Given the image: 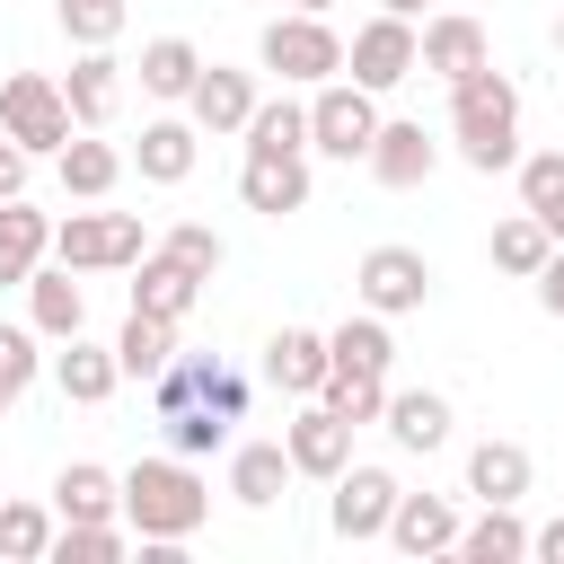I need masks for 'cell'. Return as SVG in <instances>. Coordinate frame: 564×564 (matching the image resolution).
I'll return each instance as SVG.
<instances>
[{"mask_svg": "<svg viewBox=\"0 0 564 564\" xmlns=\"http://www.w3.org/2000/svg\"><path fill=\"white\" fill-rule=\"evenodd\" d=\"M123 529L141 538V546H185L203 520H212V485L194 476V458H141V467H123Z\"/></svg>", "mask_w": 564, "mask_h": 564, "instance_id": "obj_1", "label": "cell"}, {"mask_svg": "<svg viewBox=\"0 0 564 564\" xmlns=\"http://www.w3.org/2000/svg\"><path fill=\"white\" fill-rule=\"evenodd\" d=\"M449 141H458V159L476 176H502L520 159V88L494 62L467 70V79H449Z\"/></svg>", "mask_w": 564, "mask_h": 564, "instance_id": "obj_2", "label": "cell"}, {"mask_svg": "<svg viewBox=\"0 0 564 564\" xmlns=\"http://www.w3.org/2000/svg\"><path fill=\"white\" fill-rule=\"evenodd\" d=\"M141 256H150V229L132 212H70V220H53V264H70V273H123Z\"/></svg>", "mask_w": 564, "mask_h": 564, "instance_id": "obj_3", "label": "cell"}, {"mask_svg": "<svg viewBox=\"0 0 564 564\" xmlns=\"http://www.w3.org/2000/svg\"><path fill=\"white\" fill-rule=\"evenodd\" d=\"M256 62H264V70H282V88H317V79H335V70H344V35H335L317 9H291V18H273V26H264Z\"/></svg>", "mask_w": 564, "mask_h": 564, "instance_id": "obj_4", "label": "cell"}, {"mask_svg": "<svg viewBox=\"0 0 564 564\" xmlns=\"http://www.w3.org/2000/svg\"><path fill=\"white\" fill-rule=\"evenodd\" d=\"M0 132L26 150V159H53L79 123H70V106H62V79H44V70H9L0 79Z\"/></svg>", "mask_w": 564, "mask_h": 564, "instance_id": "obj_5", "label": "cell"}, {"mask_svg": "<svg viewBox=\"0 0 564 564\" xmlns=\"http://www.w3.org/2000/svg\"><path fill=\"white\" fill-rule=\"evenodd\" d=\"M370 132H379V97L370 88H352V79H317L308 88V150H326V159H361L370 150Z\"/></svg>", "mask_w": 564, "mask_h": 564, "instance_id": "obj_6", "label": "cell"}, {"mask_svg": "<svg viewBox=\"0 0 564 564\" xmlns=\"http://www.w3.org/2000/svg\"><path fill=\"white\" fill-rule=\"evenodd\" d=\"M150 397H159V414H167V405H220L229 423L247 414V379H238L220 352H167V370L150 379Z\"/></svg>", "mask_w": 564, "mask_h": 564, "instance_id": "obj_7", "label": "cell"}, {"mask_svg": "<svg viewBox=\"0 0 564 564\" xmlns=\"http://www.w3.org/2000/svg\"><path fill=\"white\" fill-rule=\"evenodd\" d=\"M344 70H352V88H370V97H388L397 79H414V18H370V26H352V44H344Z\"/></svg>", "mask_w": 564, "mask_h": 564, "instance_id": "obj_8", "label": "cell"}, {"mask_svg": "<svg viewBox=\"0 0 564 564\" xmlns=\"http://www.w3.org/2000/svg\"><path fill=\"white\" fill-rule=\"evenodd\" d=\"M352 291H361V308H379V317H414V308L432 300V264H423V247H370L361 273H352Z\"/></svg>", "mask_w": 564, "mask_h": 564, "instance_id": "obj_9", "label": "cell"}, {"mask_svg": "<svg viewBox=\"0 0 564 564\" xmlns=\"http://www.w3.org/2000/svg\"><path fill=\"white\" fill-rule=\"evenodd\" d=\"M282 449H291V476L335 485V476L352 467V423H344L326 397H308V405H300V423H282Z\"/></svg>", "mask_w": 564, "mask_h": 564, "instance_id": "obj_10", "label": "cell"}, {"mask_svg": "<svg viewBox=\"0 0 564 564\" xmlns=\"http://www.w3.org/2000/svg\"><path fill=\"white\" fill-rule=\"evenodd\" d=\"M238 203L264 212V220L308 212V150H247V167H238Z\"/></svg>", "mask_w": 564, "mask_h": 564, "instance_id": "obj_11", "label": "cell"}, {"mask_svg": "<svg viewBox=\"0 0 564 564\" xmlns=\"http://www.w3.org/2000/svg\"><path fill=\"white\" fill-rule=\"evenodd\" d=\"M397 476L388 467H344L335 476V502H326V520H335V538H352V546H370L379 529H388V511H397Z\"/></svg>", "mask_w": 564, "mask_h": 564, "instance_id": "obj_12", "label": "cell"}, {"mask_svg": "<svg viewBox=\"0 0 564 564\" xmlns=\"http://www.w3.org/2000/svg\"><path fill=\"white\" fill-rule=\"evenodd\" d=\"M62 106H70L79 132H106L115 106H123V62H115L106 44H79V62L62 70Z\"/></svg>", "mask_w": 564, "mask_h": 564, "instance_id": "obj_13", "label": "cell"}, {"mask_svg": "<svg viewBox=\"0 0 564 564\" xmlns=\"http://www.w3.org/2000/svg\"><path fill=\"white\" fill-rule=\"evenodd\" d=\"M361 167H370V176H379L388 194H405V185H423V176L441 167V141H432L423 123H405V115H397V123L379 115V132H370V150H361Z\"/></svg>", "mask_w": 564, "mask_h": 564, "instance_id": "obj_14", "label": "cell"}, {"mask_svg": "<svg viewBox=\"0 0 564 564\" xmlns=\"http://www.w3.org/2000/svg\"><path fill=\"white\" fill-rule=\"evenodd\" d=\"M494 62V44H485V26L476 18H423V35H414V70H432V79H467V70H485Z\"/></svg>", "mask_w": 564, "mask_h": 564, "instance_id": "obj_15", "label": "cell"}, {"mask_svg": "<svg viewBox=\"0 0 564 564\" xmlns=\"http://www.w3.org/2000/svg\"><path fill=\"white\" fill-rule=\"evenodd\" d=\"M185 115H194V132H212V141H220V132H247V115H256V79L203 62L194 88H185Z\"/></svg>", "mask_w": 564, "mask_h": 564, "instance_id": "obj_16", "label": "cell"}, {"mask_svg": "<svg viewBox=\"0 0 564 564\" xmlns=\"http://www.w3.org/2000/svg\"><path fill=\"white\" fill-rule=\"evenodd\" d=\"M26 326H35L44 344H62V335L88 326V291H79L70 264H35V273H26Z\"/></svg>", "mask_w": 564, "mask_h": 564, "instance_id": "obj_17", "label": "cell"}, {"mask_svg": "<svg viewBox=\"0 0 564 564\" xmlns=\"http://www.w3.org/2000/svg\"><path fill=\"white\" fill-rule=\"evenodd\" d=\"M397 555H449L458 546V511L441 502V494H397V511H388V529H379Z\"/></svg>", "mask_w": 564, "mask_h": 564, "instance_id": "obj_18", "label": "cell"}, {"mask_svg": "<svg viewBox=\"0 0 564 564\" xmlns=\"http://www.w3.org/2000/svg\"><path fill=\"white\" fill-rule=\"evenodd\" d=\"M141 185H185L194 176V159H203V132H194V115H159V123H141Z\"/></svg>", "mask_w": 564, "mask_h": 564, "instance_id": "obj_19", "label": "cell"}, {"mask_svg": "<svg viewBox=\"0 0 564 564\" xmlns=\"http://www.w3.org/2000/svg\"><path fill=\"white\" fill-rule=\"evenodd\" d=\"M53 167H62V194H70V203H106V194L123 185V150L97 141V132H70V141L53 150Z\"/></svg>", "mask_w": 564, "mask_h": 564, "instance_id": "obj_20", "label": "cell"}, {"mask_svg": "<svg viewBox=\"0 0 564 564\" xmlns=\"http://www.w3.org/2000/svg\"><path fill=\"white\" fill-rule=\"evenodd\" d=\"M53 388H62L70 405H106V397L123 388V370H115V344L62 335V352H53Z\"/></svg>", "mask_w": 564, "mask_h": 564, "instance_id": "obj_21", "label": "cell"}, {"mask_svg": "<svg viewBox=\"0 0 564 564\" xmlns=\"http://www.w3.org/2000/svg\"><path fill=\"white\" fill-rule=\"evenodd\" d=\"M379 423H388L397 449H423V458H432V449L449 441V397H441V388H388Z\"/></svg>", "mask_w": 564, "mask_h": 564, "instance_id": "obj_22", "label": "cell"}, {"mask_svg": "<svg viewBox=\"0 0 564 564\" xmlns=\"http://www.w3.org/2000/svg\"><path fill=\"white\" fill-rule=\"evenodd\" d=\"M132 273H141V282H132V308H150V317H167V326H185V308L203 300V273H185V264L159 256V247H150Z\"/></svg>", "mask_w": 564, "mask_h": 564, "instance_id": "obj_23", "label": "cell"}, {"mask_svg": "<svg viewBox=\"0 0 564 564\" xmlns=\"http://www.w3.org/2000/svg\"><path fill=\"white\" fill-rule=\"evenodd\" d=\"M264 379H273L282 397H317V379H326V335H317V326H282V335L264 344Z\"/></svg>", "mask_w": 564, "mask_h": 564, "instance_id": "obj_24", "label": "cell"}, {"mask_svg": "<svg viewBox=\"0 0 564 564\" xmlns=\"http://www.w3.org/2000/svg\"><path fill=\"white\" fill-rule=\"evenodd\" d=\"M282 485H291V449H282V441H238V449H229V494H238L247 511H273Z\"/></svg>", "mask_w": 564, "mask_h": 564, "instance_id": "obj_25", "label": "cell"}, {"mask_svg": "<svg viewBox=\"0 0 564 564\" xmlns=\"http://www.w3.org/2000/svg\"><path fill=\"white\" fill-rule=\"evenodd\" d=\"M115 502H123V476H106L97 458H70L53 476V520H123Z\"/></svg>", "mask_w": 564, "mask_h": 564, "instance_id": "obj_26", "label": "cell"}, {"mask_svg": "<svg viewBox=\"0 0 564 564\" xmlns=\"http://www.w3.org/2000/svg\"><path fill=\"white\" fill-rule=\"evenodd\" d=\"M44 256H53V220H44L26 194H9V203H0V282H26Z\"/></svg>", "mask_w": 564, "mask_h": 564, "instance_id": "obj_27", "label": "cell"}, {"mask_svg": "<svg viewBox=\"0 0 564 564\" xmlns=\"http://www.w3.org/2000/svg\"><path fill=\"white\" fill-rule=\"evenodd\" d=\"M529 476H538V467H529L520 441H476V449H467V494H476V502H520Z\"/></svg>", "mask_w": 564, "mask_h": 564, "instance_id": "obj_28", "label": "cell"}, {"mask_svg": "<svg viewBox=\"0 0 564 564\" xmlns=\"http://www.w3.org/2000/svg\"><path fill=\"white\" fill-rule=\"evenodd\" d=\"M467 564H520L529 555V529H520V502H485V520H458V546Z\"/></svg>", "mask_w": 564, "mask_h": 564, "instance_id": "obj_29", "label": "cell"}, {"mask_svg": "<svg viewBox=\"0 0 564 564\" xmlns=\"http://www.w3.org/2000/svg\"><path fill=\"white\" fill-rule=\"evenodd\" d=\"M326 361H335V370H370V379H388V361H397V335H388V317H379V308L344 317V326L326 335Z\"/></svg>", "mask_w": 564, "mask_h": 564, "instance_id": "obj_30", "label": "cell"}, {"mask_svg": "<svg viewBox=\"0 0 564 564\" xmlns=\"http://www.w3.org/2000/svg\"><path fill=\"white\" fill-rule=\"evenodd\" d=\"M167 352H176V326H167V317H150V308H132V317H123V335H115V370L150 388V379L167 370Z\"/></svg>", "mask_w": 564, "mask_h": 564, "instance_id": "obj_31", "label": "cell"}, {"mask_svg": "<svg viewBox=\"0 0 564 564\" xmlns=\"http://www.w3.org/2000/svg\"><path fill=\"white\" fill-rule=\"evenodd\" d=\"M520 167V212H538V229L564 247V150H538V159H511Z\"/></svg>", "mask_w": 564, "mask_h": 564, "instance_id": "obj_32", "label": "cell"}, {"mask_svg": "<svg viewBox=\"0 0 564 564\" xmlns=\"http://www.w3.org/2000/svg\"><path fill=\"white\" fill-rule=\"evenodd\" d=\"M194 70H203V53H194L185 35H150V44H141V88H150V97L176 106V97L194 88Z\"/></svg>", "mask_w": 564, "mask_h": 564, "instance_id": "obj_33", "label": "cell"}, {"mask_svg": "<svg viewBox=\"0 0 564 564\" xmlns=\"http://www.w3.org/2000/svg\"><path fill=\"white\" fill-rule=\"evenodd\" d=\"M123 546H132V529H123V520H62L44 555H53V564H115Z\"/></svg>", "mask_w": 564, "mask_h": 564, "instance_id": "obj_34", "label": "cell"}, {"mask_svg": "<svg viewBox=\"0 0 564 564\" xmlns=\"http://www.w3.org/2000/svg\"><path fill=\"white\" fill-rule=\"evenodd\" d=\"M247 150H308V106H300V97H256Z\"/></svg>", "mask_w": 564, "mask_h": 564, "instance_id": "obj_35", "label": "cell"}, {"mask_svg": "<svg viewBox=\"0 0 564 564\" xmlns=\"http://www.w3.org/2000/svg\"><path fill=\"white\" fill-rule=\"evenodd\" d=\"M546 256H555V238L538 229V212H511V220L494 229V264H502V273L538 282V264H546Z\"/></svg>", "mask_w": 564, "mask_h": 564, "instance_id": "obj_36", "label": "cell"}, {"mask_svg": "<svg viewBox=\"0 0 564 564\" xmlns=\"http://www.w3.org/2000/svg\"><path fill=\"white\" fill-rule=\"evenodd\" d=\"M317 397H326V405H335V414L361 432V423H379V405H388V379H370V370H335V361H326Z\"/></svg>", "mask_w": 564, "mask_h": 564, "instance_id": "obj_37", "label": "cell"}, {"mask_svg": "<svg viewBox=\"0 0 564 564\" xmlns=\"http://www.w3.org/2000/svg\"><path fill=\"white\" fill-rule=\"evenodd\" d=\"M159 432H167V449H176V458H212V449L229 441V414H220V405H167V414H159Z\"/></svg>", "mask_w": 564, "mask_h": 564, "instance_id": "obj_38", "label": "cell"}, {"mask_svg": "<svg viewBox=\"0 0 564 564\" xmlns=\"http://www.w3.org/2000/svg\"><path fill=\"white\" fill-rule=\"evenodd\" d=\"M53 546V511L44 502H0V555L9 564H44Z\"/></svg>", "mask_w": 564, "mask_h": 564, "instance_id": "obj_39", "label": "cell"}, {"mask_svg": "<svg viewBox=\"0 0 564 564\" xmlns=\"http://www.w3.org/2000/svg\"><path fill=\"white\" fill-rule=\"evenodd\" d=\"M35 344H44L35 326H0V414H9V405L35 388V361H44Z\"/></svg>", "mask_w": 564, "mask_h": 564, "instance_id": "obj_40", "label": "cell"}, {"mask_svg": "<svg viewBox=\"0 0 564 564\" xmlns=\"http://www.w3.org/2000/svg\"><path fill=\"white\" fill-rule=\"evenodd\" d=\"M53 9H62V35H70V44H115L123 18H132L123 0H53Z\"/></svg>", "mask_w": 564, "mask_h": 564, "instance_id": "obj_41", "label": "cell"}, {"mask_svg": "<svg viewBox=\"0 0 564 564\" xmlns=\"http://www.w3.org/2000/svg\"><path fill=\"white\" fill-rule=\"evenodd\" d=\"M159 256H176L185 273H203V282H212V273H220V229H203V220H176V229L159 238Z\"/></svg>", "mask_w": 564, "mask_h": 564, "instance_id": "obj_42", "label": "cell"}, {"mask_svg": "<svg viewBox=\"0 0 564 564\" xmlns=\"http://www.w3.org/2000/svg\"><path fill=\"white\" fill-rule=\"evenodd\" d=\"M26 167H35V159H26V150L0 132V203H9V194H26Z\"/></svg>", "mask_w": 564, "mask_h": 564, "instance_id": "obj_43", "label": "cell"}, {"mask_svg": "<svg viewBox=\"0 0 564 564\" xmlns=\"http://www.w3.org/2000/svg\"><path fill=\"white\" fill-rule=\"evenodd\" d=\"M538 300H546V317H564V247L538 264Z\"/></svg>", "mask_w": 564, "mask_h": 564, "instance_id": "obj_44", "label": "cell"}, {"mask_svg": "<svg viewBox=\"0 0 564 564\" xmlns=\"http://www.w3.org/2000/svg\"><path fill=\"white\" fill-rule=\"evenodd\" d=\"M529 555H546V564H564V520H546V529H529Z\"/></svg>", "mask_w": 564, "mask_h": 564, "instance_id": "obj_45", "label": "cell"}, {"mask_svg": "<svg viewBox=\"0 0 564 564\" xmlns=\"http://www.w3.org/2000/svg\"><path fill=\"white\" fill-rule=\"evenodd\" d=\"M379 9H388V18H423L432 0H379Z\"/></svg>", "mask_w": 564, "mask_h": 564, "instance_id": "obj_46", "label": "cell"}, {"mask_svg": "<svg viewBox=\"0 0 564 564\" xmlns=\"http://www.w3.org/2000/svg\"><path fill=\"white\" fill-rule=\"evenodd\" d=\"M300 9H317V18H326V9H335V0H300Z\"/></svg>", "mask_w": 564, "mask_h": 564, "instance_id": "obj_47", "label": "cell"}, {"mask_svg": "<svg viewBox=\"0 0 564 564\" xmlns=\"http://www.w3.org/2000/svg\"><path fill=\"white\" fill-rule=\"evenodd\" d=\"M555 53H564V18H555Z\"/></svg>", "mask_w": 564, "mask_h": 564, "instance_id": "obj_48", "label": "cell"}]
</instances>
